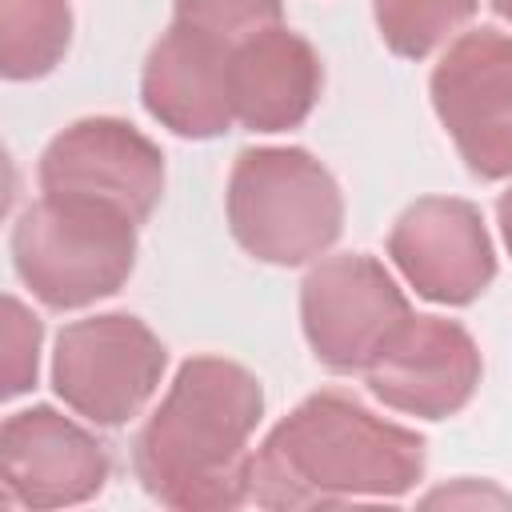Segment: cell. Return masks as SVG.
I'll return each instance as SVG.
<instances>
[{
  "instance_id": "cell-10",
  "label": "cell",
  "mask_w": 512,
  "mask_h": 512,
  "mask_svg": "<svg viewBox=\"0 0 512 512\" xmlns=\"http://www.w3.org/2000/svg\"><path fill=\"white\" fill-rule=\"evenodd\" d=\"M388 256L416 296L448 308L480 300L496 280V248L484 216L460 196L412 200L388 232Z\"/></svg>"
},
{
  "instance_id": "cell-5",
  "label": "cell",
  "mask_w": 512,
  "mask_h": 512,
  "mask_svg": "<svg viewBox=\"0 0 512 512\" xmlns=\"http://www.w3.org/2000/svg\"><path fill=\"white\" fill-rule=\"evenodd\" d=\"M168 368L164 340L132 312H100L56 332L52 392L88 424L120 428L156 396Z\"/></svg>"
},
{
  "instance_id": "cell-13",
  "label": "cell",
  "mask_w": 512,
  "mask_h": 512,
  "mask_svg": "<svg viewBox=\"0 0 512 512\" xmlns=\"http://www.w3.org/2000/svg\"><path fill=\"white\" fill-rule=\"evenodd\" d=\"M228 92L236 124L248 132L300 128L324 92V64L308 36L288 24L244 40L228 60Z\"/></svg>"
},
{
  "instance_id": "cell-19",
  "label": "cell",
  "mask_w": 512,
  "mask_h": 512,
  "mask_svg": "<svg viewBox=\"0 0 512 512\" xmlns=\"http://www.w3.org/2000/svg\"><path fill=\"white\" fill-rule=\"evenodd\" d=\"M492 8H496V12H500L508 24H512V0H492Z\"/></svg>"
},
{
  "instance_id": "cell-14",
  "label": "cell",
  "mask_w": 512,
  "mask_h": 512,
  "mask_svg": "<svg viewBox=\"0 0 512 512\" xmlns=\"http://www.w3.org/2000/svg\"><path fill=\"white\" fill-rule=\"evenodd\" d=\"M72 44L68 0H0V72L4 80H40L56 72Z\"/></svg>"
},
{
  "instance_id": "cell-12",
  "label": "cell",
  "mask_w": 512,
  "mask_h": 512,
  "mask_svg": "<svg viewBox=\"0 0 512 512\" xmlns=\"http://www.w3.org/2000/svg\"><path fill=\"white\" fill-rule=\"evenodd\" d=\"M228 60L232 48L172 20L168 32H160V40L148 48L140 68V100L148 116L180 140L224 136L236 124Z\"/></svg>"
},
{
  "instance_id": "cell-11",
  "label": "cell",
  "mask_w": 512,
  "mask_h": 512,
  "mask_svg": "<svg viewBox=\"0 0 512 512\" xmlns=\"http://www.w3.org/2000/svg\"><path fill=\"white\" fill-rule=\"evenodd\" d=\"M4 504L72 508L104 492L112 460L108 448L52 404H32L0 424Z\"/></svg>"
},
{
  "instance_id": "cell-18",
  "label": "cell",
  "mask_w": 512,
  "mask_h": 512,
  "mask_svg": "<svg viewBox=\"0 0 512 512\" xmlns=\"http://www.w3.org/2000/svg\"><path fill=\"white\" fill-rule=\"evenodd\" d=\"M496 224H500L504 248L512 252V188H504V192H500V200H496Z\"/></svg>"
},
{
  "instance_id": "cell-16",
  "label": "cell",
  "mask_w": 512,
  "mask_h": 512,
  "mask_svg": "<svg viewBox=\"0 0 512 512\" xmlns=\"http://www.w3.org/2000/svg\"><path fill=\"white\" fill-rule=\"evenodd\" d=\"M172 20L236 52L256 32L284 24V4L280 0H172Z\"/></svg>"
},
{
  "instance_id": "cell-1",
  "label": "cell",
  "mask_w": 512,
  "mask_h": 512,
  "mask_svg": "<svg viewBox=\"0 0 512 512\" xmlns=\"http://www.w3.org/2000/svg\"><path fill=\"white\" fill-rule=\"evenodd\" d=\"M428 468L416 428L376 416L352 392L320 388L252 452V500L272 512L404 500Z\"/></svg>"
},
{
  "instance_id": "cell-15",
  "label": "cell",
  "mask_w": 512,
  "mask_h": 512,
  "mask_svg": "<svg viewBox=\"0 0 512 512\" xmlns=\"http://www.w3.org/2000/svg\"><path fill=\"white\" fill-rule=\"evenodd\" d=\"M476 8L480 0H372V20L392 56L424 60L452 44Z\"/></svg>"
},
{
  "instance_id": "cell-17",
  "label": "cell",
  "mask_w": 512,
  "mask_h": 512,
  "mask_svg": "<svg viewBox=\"0 0 512 512\" xmlns=\"http://www.w3.org/2000/svg\"><path fill=\"white\" fill-rule=\"evenodd\" d=\"M40 340H44V324L40 316L20 300V296H4V396H20L28 388H36L40 376Z\"/></svg>"
},
{
  "instance_id": "cell-3",
  "label": "cell",
  "mask_w": 512,
  "mask_h": 512,
  "mask_svg": "<svg viewBox=\"0 0 512 512\" xmlns=\"http://www.w3.org/2000/svg\"><path fill=\"white\" fill-rule=\"evenodd\" d=\"M232 240L260 264L300 268L344 232V192L308 148H244L224 192Z\"/></svg>"
},
{
  "instance_id": "cell-8",
  "label": "cell",
  "mask_w": 512,
  "mask_h": 512,
  "mask_svg": "<svg viewBox=\"0 0 512 512\" xmlns=\"http://www.w3.org/2000/svg\"><path fill=\"white\" fill-rule=\"evenodd\" d=\"M36 184L40 196L96 200L144 224L164 196V152L120 116H84L44 144Z\"/></svg>"
},
{
  "instance_id": "cell-9",
  "label": "cell",
  "mask_w": 512,
  "mask_h": 512,
  "mask_svg": "<svg viewBox=\"0 0 512 512\" xmlns=\"http://www.w3.org/2000/svg\"><path fill=\"white\" fill-rule=\"evenodd\" d=\"M484 376L480 348L460 320L408 316L368 360V392L404 416L448 420L468 408Z\"/></svg>"
},
{
  "instance_id": "cell-7",
  "label": "cell",
  "mask_w": 512,
  "mask_h": 512,
  "mask_svg": "<svg viewBox=\"0 0 512 512\" xmlns=\"http://www.w3.org/2000/svg\"><path fill=\"white\" fill-rule=\"evenodd\" d=\"M408 316L404 288L368 252L324 256L300 280V328L328 372H364Z\"/></svg>"
},
{
  "instance_id": "cell-4",
  "label": "cell",
  "mask_w": 512,
  "mask_h": 512,
  "mask_svg": "<svg viewBox=\"0 0 512 512\" xmlns=\"http://www.w3.org/2000/svg\"><path fill=\"white\" fill-rule=\"evenodd\" d=\"M136 220L72 196H40L12 224V268L52 312L116 296L136 268Z\"/></svg>"
},
{
  "instance_id": "cell-6",
  "label": "cell",
  "mask_w": 512,
  "mask_h": 512,
  "mask_svg": "<svg viewBox=\"0 0 512 512\" xmlns=\"http://www.w3.org/2000/svg\"><path fill=\"white\" fill-rule=\"evenodd\" d=\"M440 128L476 180L512 176V36L500 28L460 32L428 76Z\"/></svg>"
},
{
  "instance_id": "cell-2",
  "label": "cell",
  "mask_w": 512,
  "mask_h": 512,
  "mask_svg": "<svg viewBox=\"0 0 512 512\" xmlns=\"http://www.w3.org/2000/svg\"><path fill=\"white\" fill-rule=\"evenodd\" d=\"M264 384L236 360L188 356L132 440L140 488L176 512H228L252 500V432Z\"/></svg>"
}]
</instances>
